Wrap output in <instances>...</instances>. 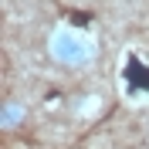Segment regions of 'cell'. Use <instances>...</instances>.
Returning <instances> with one entry per match:
<instances>
[{
  "instance_id": "cell-1",
  "label": "cell",
  "mask_w": 149,
  "mask_h": 149,
  "mask_svg": "<svg viewBox=\"0 0 149 149\" xmlns=\"http://www.w3.org/2000/svg\"><path fill=\"white\" fill-rule=\"evenodd\" d=\"M129 85H136V88H149V71L139 65V61H129Z\"/></svg>"
}]
</instances>
